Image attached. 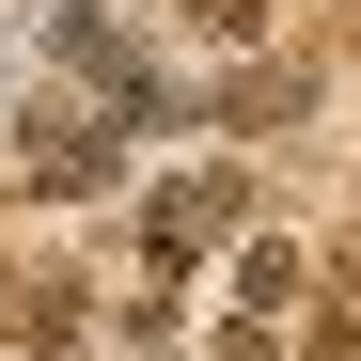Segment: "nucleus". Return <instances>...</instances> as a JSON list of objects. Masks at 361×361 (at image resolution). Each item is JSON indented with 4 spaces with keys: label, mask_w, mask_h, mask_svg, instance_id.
I'll return each mask as SVG.
<instances>
[{
    "label": "nucleus",
    "mask_w": 361,
    "mask_h": 361,
    "mask_svg": "<svg viewBox=\"0 0 361 361\" xmlns=\"http://www.w3.org/2000/svg\"><path fill=\"white\" fill-rule=\"evenodd\" d=\"M298 361H361V314H345V298L314 314V345H298Z\"/></svg>",
    "instance_id": "423d86ee"
},
{
    "label": "nucleus",
    "mask_w": 361,
    "mask_h": 361,
    "mask_svg": "<svg viewBox=\"0 0 361 361\" xmlns=\"http://www.w3.org/2000/svg\"><path fill=\"white\" fill-rule=\"evenodd\" d=\"M189 32H220V47H252V32H267V0H189Z\"/></svg>",
    "instance_id": "39448f33"
},
{
    "label": "nucleus",
    "mask_w": 361,
    "mask_h": 361,
    "mask_svg": "<svg viewBox=\"0 0 361 361\" xmlns=\"http://www.w3.org/2000/svg\"><path fill=\"white\" fill-rule=\"evenodd\" d=\"M345 314H361V220H345Z\"/></svg>",
    "instance_id": "0eeeda50"
},
{
    "label": "nucleus",
    "mask_w": 361,
    "mask_h": 361,
    "mask_svg": "<svg viewBox=\"0 0 361 361\" xmlns=\"http://www.w3.org/2000/svg\"><path fill=\"white\" fill-rule=\"evenodd\" d=\"M235 220H252V189H235V173H173V189L142 204V267H157V283H173V267H204Z\"/></svg>",
    "instance_id": "f257e3e1"
},
{
    "label": "nucleus",
    "mask_w": 361,
    "mask_h": 361,
    "mask_svg": "<svg viewBox=\"0 0 361 361\" xmlns=\"http://www.w3.org/2000/svg\"><path fill=\"white\" fill-rule=\"evenodd\" d=\"M16 173H32V189H110V173H126V126H47Z\"/></svg>",
    "instance_id": "f03ea898"
},
{
    "label": "nucleus",
    "mask_w": 361,
    "mask_h": 361,
    "mask_svg": "<svg viewBox=\"0 0 361 361\" xmlns=\"http://www.w3.org/2000/svg\"><path fill=\"white\" fill-rule=\"evenodd\" d=\"M283 298H298V252H283V235H252V252H235V330H267Z\"/></svg>",
    "instance_id": "7ed1b4c3"
},
{
    "label": "nucleus",
    "mask_w": 361,
    "mask_h": 361,
    "mask_svg": "<svg viewBox=\"0 0 361 361\" xmlns=\"http://www.w3.org/2000/svg\"><path fill=\"white\" fill-rule=\"evenodd\" d=\"M0 330H16V267H0Z\"/></svg>",
    "instance_id": "6e6552de"
},
{
    "label": "nucleus",
    "mask_w": 361,
    "mask_h": 361,
    "mask_svg": "<svg viewBox=\"0 0 361 361\" xmlns=\"http://www.w3.org/2000/svg\"><path fill=\"white\" fill-rule=\"evenodd\" d=\"M298 94H314L298 63H267V79H220V126H252V110H298Z\"/></svg>",
    "instance_id": "20e7f679"
}]
</instances>
